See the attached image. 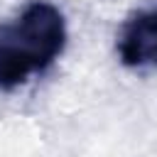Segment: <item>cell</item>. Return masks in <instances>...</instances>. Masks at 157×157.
<instances>
[{"mask_svg":"<svg viewBox=\"0 0 157 157\" xmlns=\"http://www.w3.org/2000/svg\"><path fill=\"white\" fill-rule=\"evenodd\" d=\"M69 27L49 0H29L0 22V91H15L42 76L64 54Z\"/></svg>","mask_w":157,"mask_h":157,"instance_id":"obj_1","label":"cell"},{"mask_svg":"<svg viewBox=\"0 0 157 157\" xmlns=\"http://www.w3.org/2000/svg\"><path fill=\"white\" fill-rule=\"evenodd\" d=\"M115 52L128 69H157V5L137 10L123 22Z\"/></svg>","mask_w":157,"mask_h":157,"instance_id":"obj_2","label":"cell"}]
</instances>
